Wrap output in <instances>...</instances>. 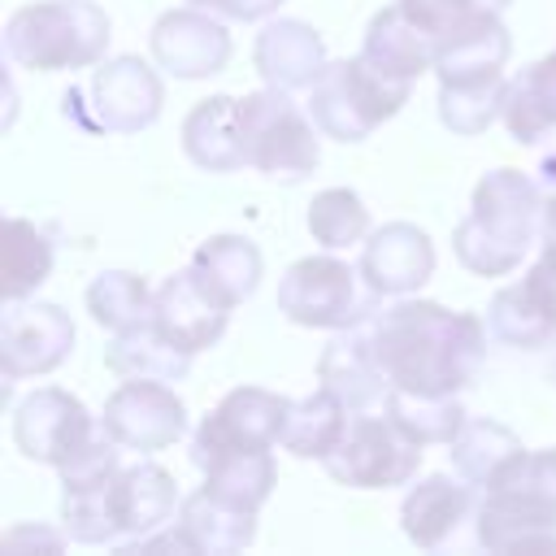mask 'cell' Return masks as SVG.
I'll list each match as a JSON object with an SVG mask.
<instances>
[{
	"label": "cell",
	"mask_w": 556,
	"mask_h": 556,
	"mask_svg": "<svg viewBox=\"0 0 556 556\" xmlns=\"http://www.w3.org/2000/svg\"><path fill=\"white\" fill-rule=\"evenodd\" d=\"M369 330L391 387L421 395H460V387L473 382L491 334L478 313L413 295H395V304L374 308Z\"/></svg>",
	"instance_id": "1"
},
{
	"label": "cell",
	"mask_w": 556,
	"mask_h": 556,
	"mask_svg": "<svg viewBox=\"0 0 556 556\" xmlns=\"http://www.w3.org/2000/svg\"><path fill=\"white\" fill-rule=\"evenodd\" d=\"M543 235V187L521 169H491L473 187V204L452 230L456 261L478 278L513 274Z\"/></svg>",
	"instance_id": "2"
},
{
	"label": "cell",
	"mask_w": 556,
	"mask_h": 556,
	"mask_svg": "<svg viewBox=\"0 0 556 556\" xmlns=\"http://www.w3.org/2000/svg\"><path fill=\"white\" fill-rule=\"evenodd\" d=\"M109 48V17L96 0H39L4 22V52L22 70H87Z\"/></svg>",
	"instance_id": "3"
},
{
	"label": "cell",
	"mask_w": 556,
	"mask_h": 556,
	"mask_svg": "<svg viewBox=\"0 0 556 556\" xmlns=\"http://www.w3.org/2000/svg\"><path fill=\"white\" fill-rule=\"evenodd\" d=\"M408 91L413 83L391 78L356 52L343 61H326V70L308 87V113L326 139L365 143L387 117H395L408 104Z\"/></svg>",
	"instance_id": "4"
},
{
	"label": "cell",
	"mask_w": 556,
	"mask_h": 556,
	"mask_svg": "<svg viewBox=\"0 0 556 556\" xmlns=\"http://www.w3.org/2000/svg\"><path fill=\"white\" fill-rule=\"evenodd\" d=\"M317 122L313 113H304L291 91L282 87H265V91H248L239 100V139H243V156L252 169H261L265 178L278 182H300L317 169L321 161V143H317Z\"/></svg>",
	"instance_id": "5"
},
{
	"label": "cell",
	"mask_w": 556,
	"mask_h": 556,
	"mask_svg": "<svg viewBox=\"0 0 556 556\" xmlns=\"http://www.w3.org/2000/svg\"><path fill=\"white\" fill-rule=\"evenodd\" d=\"M361 269H352L348 261L330 256V248L321 256H300L295 265H287L282 282H278V313H287L295 326H313V330H343L361 317H369L378 308V291H361Z\"/></svg>",
	"instance_id": "6"
},
{
	"label": "cell",
	"mask_w": 556,
	"mask_h": 556,
	"mask_svg": "<svg viewBox=\"0 0 556 556\" xmlns=\"http://www.w3.org/2000/svg\"><path fill=\"white\" fill-rule=\"evenodd\" d=\"M326 473L356 491H387L413 482L421 465V443H413L387 413H352L343 439L321 460Z\"/></svg>",
	"instance_id": "7"
},
{
	"label": "cell",
	"mask_w": 556,
	"mask_h": 556,
	"mask_svg": "<svg viewBox=\"0 0 556 556\" xmlns=\"http://www.w3.org/2000/svg\"><path fill=\"white\" fill-rule=\"evenodd\" d=\"M122 443H113L104 430L61 465V526L74 543H113L122 539L117 513H113V486L122 473Z\"/></svg>",
	"instance_id": "8"
},
{
	"label": "cell",
	"mask_w": 556,
	"mask_h": 556,
	"mask_svg": "<svg viewBox=\"0 0 556 556\" xmlns=\"http://www.w3.org/2000/svg\"><path fill=\"white\" fill-rule=\"evenodd\" d=\"M74 348V321L61 304L4 300L0 313V374L4 382L52 374Z\"/></svg>",
	"instance_id": "9"
},
{
	"label": "cell",
	"mask_w": 556,
	"mask_h": 556,
	"mask_svg": "<svg viewBox=\"0 0 556 556\" xmlns=\"http://www.w3.org/2000/svg\"><path fill=\"white\" fill-rule=\"evenodd\" d=\"M100 430L130 447V452H161L182 439L187 430V408L174 391V382L156 378H126L100 413Z\"/></svg>",
	"instance_id": "10"
},
{
	"label": "cell",
	"mask_w": 556,
	"mask_h": 556,
	"mask_svg": "<svg viewBox=\"0 0 556 556\" xmlns=\"http://www.w3.org/2000/svg\"><path fill=\"white\" fill-rule=\"evenodd\" d=\"M13 439L22 456L61 469L96 439V421L78 395L61 387H39L13 408Z\"/></svg>",
	"instance_id": "11"
},
{
	"label": "cell",
	"mask_w": 556,
	"mask_h": 556,
	"mask_svg": "<svg viewBox=\"0 0 556 556\" xmlns=\"http://www.w3.org/2000/svg\"><path fill=\"white\" fill-rule=\"evenodd\" d=\"M287 395H274L265 387H235L217 400L213 413H204V421L195 426L191 439V460H208L217 452L230 447H274L282 443V426H287Z\"/></svg>",
	"instance_id": "12"
},
{
	"label": "cell",
	"mask_w": 556,
	"mask_h": 556,
	"mask_svg": "<svg viewBox=\"0 0 556 556\" xmlns=\"http://www.w3.org/2000/svg\"><path fill=\"white\" fill-rule=\"evenodd\" d=\"M230 313L235 308L204 282V274L191 261L182 269H174L156 287V295H152V321H156V330L169 343H178L182 352H191V356L204 352V348H213L226 334Z\"/></svg>",
	"instance_id": "13"
},
{
	"label": "cell",
	"mask_w": 556,
	"mask_h": 556,
	"mask_svg": "<svg viewBox=\"0 0 556 556\" xmlns=\"http://www.w3.org/2000/svg\"><path fill=\"white\" fill-rule=\"evenodd\" d=\"M152 61L169 70L174 78H208L222 74L230 61V30L217 13L191 4L169 9L152 26Z\"/></svg>",
	"instance_id": "14"
},
{
	"label": "cell",
	"mask_w": 556,
	"mask_h": 556,
	"mask_svg": "<svg viewBox=\"0 0 556 556\" xmlns=\"http://www.w3.org/2000/svg\"><path fill=\"white\" fill-rule=\"evenodd\" d=\"M165 87L161 74L143 56H113L91 74V109L96 126L113 135H135L148 130L161 117Z\"/></svg>",
	"instance_id": "15"
},
{
	"label": "cell",
	"mask_w": 556,
	"mask_h": 556,
	"mask_svg": "<svg viewBox=\"0 0 556 556\" xmlns=\"http://www.w3.org/2000/svg\"><path fill=\"white\" fill-rule=\"evenodd\" d=\"M356 269L365 278V287L378 291L382 300L413 295L434 274V243L413 222H387V226L365 235Z\"/></svg>",
	"instance_id": "16"
},
{
	"label": "cell",
	"mask_w": 556,
	"mask_h": 556,
	"mask_svg": "<svg viewBox=\"0 0 556 556\" xmlns=\"http://www.w3.org/2000/svg\"><path fill=\"white\" fill-rule=\"evenodd\" d=\"M486 330H491V339L521 348V352L547 348L556 339V278L534 261L521 282L500 287L491 295Z\"/></svg>",
	"instance_id": "17"
},
{
	"label": "cell",
	"mask_w": 556,
	"mask_h": 556,
	"mask_svg": "<svg viewBox=\"0 0 556 556\" xmlns=\"http://www.w3.org/2000/svg\"><path fill=\"white\" fill-rule=\"evenodd\" d=\"M369 317L334 330V339L326 343V352L317 361V382L326 391H334L352 413H369L391 391V378H387V369L378 365V352H374Z\"/></svg>",
	"instance_id": "18"
},
{
	"label": "cell",
	"mask_w": 556,
	"mask_h": 556,
	"mask_svg": "<svg viewBox=\"0 0 556 556\" xmlns=\"http://www.w3.org/2000/svg\"><path fill=\"white\" fill-rule=\"evenodd\" d=\"M252 61H256V74L265 78V87L308 91L313 78L326 70V43L300 17H269L256 35Z\"/></svg>",
	"instance_id": "19"
},
{
	"label": "cell",
	"mask_w": 556,
	"mask_h": 556,
	"mask_svg": "<svg viewBox=\"0 0 556 556\" xmlns=\"http://www.w3.org/2000/svg\"><path fill=\"white\" fill-rule=\"evenodd\" d=\"M361 56L374 61L378 70H387L391 78L417 83V74L434 70L439 39H434V35L404 9V0H395V4H387V9H378V13L369 17Z\"/></svg>",
	"instance_id": "20"
},
{
	"label": "cell",
	"mask_w": 556,
	"mask_h": 556,
	"mask_svg": "<svg viewBox=\"0 0 556 556\" xmlns=\"http://www.w3.org/2000/svg\"><path fill=\"white\" fill-rule=\"evenodd\" d=\"M473 513V482H465L460 473H430L417 486H408L404 504H400V526L408 534V543L417 547H443L460 521Z\"/></svg>",
	"instance_id": "21"
},
{
	"label": "cell",
	"mask_w": 556,
	"mask_h": 556,
	"mask_svg": "<svg viewBox=\"0 0 556 556\" xmlns=\"http://www.w3.org/2000/svg\"><path fill=\"white\" fill-rule=\"evenodd\" d=\"M178 486L174 478L156 465V460H139V465H126L117 473V486H113V513H117V547L161 530L174 521V508H178Z\"/></svg>",
	"instance_id": "22"
},
{
	"label": "cell",
	"mask_w": 556,
	"mask_h": 556,
	"mask_svg": "<svg viewBox=\"0 0 556 556\" xmlns=\"http://www.w3.org/2000/svg\"><path fill=\"white\" fill-rule=\"evenodd\" d=\"M478 543L486 552H556V513L513 491H486L478 504Z\"/></svg>",
	"instance_id": "23"
},
{
	"label": "cell",
	"mask_w": 556,
	"mask_h": 556,
	"mask_svg": "<svg viewBox=\"0 0 556 556\" xmlns=\"http://www.w3.org/2000/svg\"><path fill=\"white\" fill-rule=\"evenodd\" d=\"M508 52H513L508 26L500 22V13H486V17L465 22L460 30H452V35L439 43L434 74H439V83H478V78H495V74H504Z\"/></svg>",
	"instance_id": "24"
},
{
	"label": "cell",
	"mask_w": 556,
	"mask_h": 556,
	"mask_svg": "<svg viewBox=\"0 0 556 556\" xmlns=\"http://www.w3.org/2000/svg\"><path fill=\"white\" fill-rule=\"evenodd\" d=\"M182 152L208 174H235L248 165L239 139V100L208 96L182 117Z\"/></svg>",
	"instance_id": "25"
},
{
	"label": "cell",
	"mask_w": 556,
	"mask_h": 556,
	"mask_svg": "<svg viewBox=\"0 0 556 556\" xmlns=\"http://www.w3.org/2000/svg\"><path fill=\"white\" fill-rule=\"evenodd\" d=\"M447 456H452V469L465 482H473L482 491H495L517 469L526 447H521V439L508 426H500L491 417H469L460 426V434L447 443Z\"/></svg>",
	"instance_id": "26"
},
{
	"label": "cell",
	"mask_w": 556,
	"mask_h": 556,
	"mask_svg": "<svg viewBox=\"0 0 556 556\" xmlns=\"http://www.w3.org/2000/svg\"><path fill=\"white\" fill-rule=\"evenodd\" d=\"M195 469L204 473L208 495H217L235 508H248V513H261V504L269 500V491L278 482V465H274L269 447H230V452L200 460Z\"/></svg>",
	"instance_id": "27"
},
{
	"label": "cell",
	"mask_w": 556,
	"mask_h": 556,
	"mask_svg": "<svg viewBox=\"0 0 556 556\" xmlns=\"http://www.w3.org/2000/svg\"><path fill=\"white\" fill-rule=\"evenodd\" d=\"M500 122L517 143H539L547 130H556V48L508 78Z\"/></svg>",
	"instance_id": "28"
},
{
	"label": "cell",
	"mask_w": 556,
	"mask_h": 556,
	"mask_svg": "<svg viewBox=\"0 0 556 556\" xmlns=\"http://www.w3.org/2000/svg\"><path fill=\"white\" fill-rule=\"evenodd\" d=\"M104 365L117 378H156V382H182L191 374V352L169 343L156 321H143L135 330H122L104 348Z\"/></svg>",
	"instance_id": "29"
},
{
	"label": "cell",
	"mask_w": 556,
	"mask_h": 556,
	"mask_svg": "<svg viewBox=\"0 0 556 556\" xmlns=\"http://www.w3.org/2000/svg\"><path fill=\"white\" fill-rule=\"evenodd\" d=\"M178 526L191 534L200 556H230L256 539V513L235 508V504L208 495L204 486L178 504Z\"/></svg>",
	"instance_id": "30"
},
{
	"label": "cell",
	"mask_w": 556,
	"mask_h": 556,
	"mask_svg": "<svg viewBox=\"0 0 556 556\" xmlns=\"http://www.w3.org/2000/svg\"><path fill=\"white\" fill-rule=\"evenodd\" d=\"M348 421H352V408L334 391L317 387L313 395L291 400L287 426H282V447L300 460H326L334 452V443L343 439Z\"/></svg>",
	"instance_id": "31"
},
{
	"label": "cell",
	"mask_w": 556,
	"mask_h": 556,
	"mask_svg": "<svg viewBox=\"0 0 556 556\" xmlns=\"http://www.w3.org/2000/svg\"><path fill=\"white\" fill-rule=\"evenodd\" d=\"M191 265L204 274V282H208L230 308H239V304L256 291V282H261V252H256V243L243 239V235H213V239H204V243L195 248Z\"/></svg>",
	"instance_id": "32"
},
{
	"label": "cell",
	"mask_w": 556,
	"mask_h": 556,
	"mask_svg": "<svg viewBox=\"0 0 556 556\" xmlns=\"http://www.w3.org/2000/svg\"><path fill=\"white\" fill-rule=\"evenodd\" d=\"M382 413L421 447H430V443L447 447L460 434V426L469 421V413L460 408L456 395H421V391H404V387L387 391Z\"/></svg>",
	"instance_id": "33"
},
{
	"label": "cell",
	"mask_w": 556,
	"mask_h": 556,
	"mask_svg": "<svg viewBox=\"0 0 556 556\" xmlns=\"http://www.w3.org/2000/svg\"><path fill=\"white\" fill-rule=\"evenodd\" d=\"M52 274V243L48 235L26 222V217H9L4 222V243H0V282H4V300H30Z\"/></svg>",
	"instance_id": "34"
},
{
	"label": "cell",
	"mask_w": 556,
	"mask_h": 556,
	"mask_svg": "<svg viewBox=\"0 0 556 556\" xmlns=\"http://www.w3.org/2000/svg\"><path fill=\"white\" fill-rule=\"evenodd\" d=\"M152 295L156 291H148V282L139 274H130V269H104L87 287V313L109 334H122V330H135V326L152 321Z\"/></svg>",
	"instance_id": "35"
},
{
	"label": "cell",
	"mask_w": 556,
	"mask_h": 556,
	"mask_svg": "<svg viewBox=\"0 0 556 556\" xmlns=\"http://www.w3.org/2000/svg\"><path fill=\"white\" fill-rule=\"evenodd\" d=\"M504 74L478 83H439V122L452 135H482L495 117H504Z\"/></svg>",
	"instance_id": "36"
},
{
	"label": "cell",
	"mask_w": 556,
	"mask_h": 556,
	"mask_svg": "<svg viewBox=\"0 0 556 556\" xmlns=\"http://www.w3.org/2000/svg\"><path fill=\"white\" fill-rule=\"evenodd\" d=\"M308 235L321 248H330V252L361 243L369 235V208H365V200L352 187H326V191H317L313 204H308Z\"/></svg>",
	"instance_id": "37"
},
{
	"label": "cell",
	"mask_w": 556,
	"mask_h": 556,
	"mask_svg": "<svg viewBox=\"0 0 556 556\" xmlns=\"http://www.w3.org/2000/svg\"><path fill=\"white\" fill-rule=\"evenodd\" d=\"M513 0H404V9L443 43L452 30H460L465 22L473 17H486V13H504Z\"/></svg>",
	"instance_id": "38"
},
{
	"label": "cell",
	"mask_w": 556,
	"mask_h": 556,
	"mask_svg": "<svg viewBox=\"0 0 556 556\" xmlns=\"http://www.w3.org/2000/svg\"><path fill=\"white\" fill-rule=\"evenodd\" d=\"M495 491H513L547 513H556V447H539V452H526L517 460V469L495 486Z\"/></svg>",
	"instance_id": "39"
},
{
	"label": "cell",
	"mask_w": 556,
	"mask_h": 556,
	"mask_svg": "<svg viewBox=\"0 0 556 556\" xmlns=\"http://www.w3.org/2000/svg\"><path fill=\"white\" fill-rule=\"evenodd\" d=\"M191 4H200V9H208V13H217V17H226V22H261V17H269L282 0H191Z\"/></svg>",
	"instance_id": "40"
},
{
	"label": "cell",
	"mask_w": 556,
	"mask_h": 556,
	"mask_svg": "<svg viewBox=\"0 0 556 556\" xmlns=\"http://www.w3.org/2000/svg\"><path fill=\"white\" fill-rule=\"evenodd\" d=\"M543 235L556 239V187H543Z\"/></svg>",
	"instance_id": "41"
},
{
	"label": "cell",
	"mask_w": 556,
	"mask_h": 556,
	"mask_svg": "<svg viewBox=\"0 0 556 556\" xmlns=\"http://www.w3.org/2000/svg\"><path fill=\"white\" fill-rule=\"evenodd\" d=\"M17 539H35V543H52V547H61V539H56V534H39V530H35V534H30V530H9V539H4V543H17Z\"/></svg>",
	"instance_id": "42"
},
{
	"label": "cell",
	"mask_w": 556,
	"mask_h": 556,
	"mask_svg": "<svg viewBox=\"0 0 556 556\" xmlns=\"http://www.w3.org/2000/svg\"><path fill=\"white\" fill-rule=\"evenodd\" d=\"M539 265H543V269L556 278V239H547V235H543V252H539Z\"/></svg>",
	"instance_id": "43"
},
{
	"label": "cell",
	"mask_w": 556,
	"mask_h": 556,
	"mask_svg": "<svg viewBox=\"0 0 556 556\" xmlns=\"http://www.w3.org/2000/svg\"><path fill=\"white\" fill-rule=\"evenodd\" d=\"M539 174H543V187H556V152L543 156V169H539Z\"/></svg>",
	"instance_id": "44"
}]
</instances>
